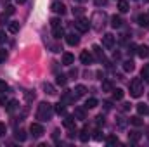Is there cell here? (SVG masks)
<instances>
[{
  "mask_svg": "<svg viewBox=\"0 0 149 147\" xmlns=\"http://www.w3.org/2000/svg\"><path fill=\"white\" fill-rule=\"evenodd\" d=\"M52 116H54V106L49 104V102H40L38 111H37V119L49 121V119H52Z\"/></svg>",
  "mask_w": 149,
  "mask_h": 147,
  "instance_id": "1",
  "label": "cell"
},
{
  "mask_svg": "<svg viewBox=\"0 0 149 147\" xmlns=\"http://www.w3.org/2000/svg\"><path fill=\"white\" fill-rule=\"evenodd\" d=\"M106 21H108V16L104 10H95L92 14V19H90V26L97 31H101L104 26H106Z\"/></svg>",
  "mask_w": 149,
  "mask_h": 147,
  "instance_id": "2",
  "label": "cell"
},
{
  "mask_svg": "<svg viewBox=\"0 0 149 147\" xmlns=\"http://www.w3.org/2000/svg\"><path fill=\"white\" fill-rule=\"evenodd\" d=\"M144 94V81L141 80V78H134L132 81H130V95L132 97H141Z\"/></svg>",
  "mask_w": 149,
  "mask_h": 147,
  "instance_id": "3",
  "label": "cell"
},
{
  "mask_svg": "<svg viewBox=\"0 0 149 147\" xmlns=\"http://www.w3.org/2000/svg\"><path fill=\"white\" fill-rule=\"evenodd\" d=\"M74 28H76L80 33H85V31H88L90 23H88V19H85V17H78V19L74 21Z\"/></svg>",
  "mask_w": 149,
  "mask_h": 147,
  "instance_id": "4",
  "label": "cell"
},
{
  "mask_svg": "<svg viewBox=\"0 0 149 147\" xmlns=\"http://www.w3.org/2000/svg\"><path fill=\"white\" fill-rule=\"evenodd\" d=\"M76 99H78V97H76V94H74V92L66 90V92L63 94V97H61V102H64V104H73Z\"/></svg>",
  "mask_w": 149,
  "mask_h": 147,
  "instance_id": "5",
  "label": "cell"
},
{
  "mask_svg": "<svg viewBox=\"0 0 149 147\" xmlns=\"http://www.w3.org/2000/svg\"><path fill=\"white\" fill-rule=\"evenodd\" d=\"M30 132H31V135H33L35 139H38V137H42V135H43V126H42L40 123H31Z\"/></svg>",
  "mask_w": 149,
  "mask_h": 147,
  "instance_id": "6",
  "label": "cell"
},
{
  "mask_svg": "<svg viewBox=\"0 0 149 147\" xmlns=\"http://www.w3.org/2000/svg\"><path fill=\"white\" fill-rule=\"evenodd\" d=\"M113 45H114V37H113L111 33H106V35L102 37V47L113 49Z\"/></svg>",
  "mask_w": 149,
  "mask_h": 147,
  "instance_id": "7",
  "label": "cell"
},
{
  "mask_svg": "<svg viewBox=\"0 0 149 147\" xmlns=\"http://www.w3.org/2000/svg\"><path fill=\"white\" fill-rule=\"evenodd\" d=\"M50 9H52V12H56V14H64V12H66V7H64L63 2H54V3L50 5Z\"/></svg>",
  "mask_w": 149,
  "mask_h": 147,
  "instance_id": "8",
  "label": "cell"
},
{
  "mask_svg": "<svg viewBox=\"0 0 149 147\" xmlns=\"http://www.w3.org/2000/svg\"><path fill=\"white\" fill-rule=\"evenodd\" d=\"M80 61H81V64H90V62L94 61V57H92V54H90L88 50H83V52L80 54Z\"/></svg>",
  "mask_w": 149,
  "mask_h": 147,
  "instance_id": "9",
  "label": "cell"
},
{
  "mask_svg": "<svg viewBox=\"0 0 149 147\" xmlns=\"http://www.w3.org/2000/svg\"><path fill=\"white\" fill-rule=\"evenodd\" d=\"M73 62H74V55L70 54V52H64V54H63V64H64V66H71Z\"/></svg>",
  "mask_w": 149,
  "mask_h": 147,
  "instance_id": "10",
  "label": "cell"
},
{
  "mask_svg": "<svg viewBox=\"0 0 149 147\" xmlns=\"http://www.w3.org/2000/svg\"><path fill=\"white\" fill-rule=\"evenodd\" d=\"M66 42H68V45L74 47V45L80 43V37H76L74 33H70V35H66Z\"/></svg>",
  "mask_w": 149,
  "mask_h": 147,
  "instance_id": "11",
  "label": "cell"
},
{
  "mask_svg": "<svg viewBox=\"0 0 149 147\" xmlns=\"http://www.w3.org/2000/svg\"><path fill=\"white\" fill-rule=\"evenodd\" d=\"M92 52H94V55L97 57V61H104V52H102V49H101L99 45H94V47H92Z\"/></svg>",
  "mask_w": 149,
  "mask_h": 147,
  "instance_id": "12",
  "label": "cell"
},
{
  "mask_svg": "<svg viewBox=\"0 0 149 147\" xmlns=\"http://www.w3.org/2000/svg\"><path fill=\"white\" fill-rule=\"evenodd\" d=\"M137 54H139V57H149V47L148 45H139L137 47Z\"/></svg>",
  "mask_w": 149,
  "mask_h": 147,
  "instance_id": "13",
  "label": "cell"
},
{
  "mask_svg": "<svg viewBox=\"0 0 149 147\" xmlns=\"http://www.w3.org/2000/svg\"><path fill=\"white\" fill-rule=\"evenodd\" d=\"M63 125H64V128H74V116H66L64 118V121H63Z\"/></svg>",
  "mask_w": 149,
  "mask_h": 147,
  "instance_id": "14",
  "label": "cell"
},
{
  "mask_svg": "<svg viewBox=\"0 0 149 147\" xmlns=\"http://www.w3.org/2000/svg\"><path fill=\"white\" fill-rule=\"evenodd\" d=\"M137 21H139V24H141V26L149 28V16H148V14H141V16L137 17Z\"/></svg>",
  "mask_w": 149,
  "mask_h": 147,
  "instance_id": "15",
  "label": "cell"
},
{
  "mask_svg": "<svg viewBox=\"0 0 149 147\" xmlns=\"http://www.w3.org/2000/svg\"><path fill=\"white\" fill-rule=\"evenodd\" d=\"M5 109L9 111V112H14L16 109H19V102L17 101H9L7 106H5Z\"/></svg>",
  "mask_w": 149,
  "mask_h": 147,
  "instance_id": "16",
  "label": "cell"
},
{
  "mask_svg": "<svg viewBox=\"0 0 149 147\" xmlns=\"http://www.w3.org/2000/svg\"><path fill=\"white\" fill-rule=\"evenodd\" d=\"M42 87H43L45 94H49V95H56V94H57V92H56V88H54V85H50V83H47V81H45Z\"/></svg>",
  "mask_w": 149,
  "mask_h": 147,
  "instance_id": "17",
  "label": "cell"
},
{
  "mask_svg": "<svg viewBox=\"0 0 149 147\" xmlns=\"http://www.w3.org/2000/svg\"><path fill=\"white\" fill-rule=\"evenodd\" d=\"M74 118H76V119H87L85 109H83V107H76V109H74Z\"/></svg>",
  "mask_w": 149,
  "mask_h": 147,
  "instance_id": "18",
  "label": "cell"
},
{
  "mask_svg": "<svg viewBox=\"0 0 149 147\" xmlns=\"http://www.w3.org/2000/svg\"><path fill=\"white\" fill-rule=\"evenodd\" d=\"M123 95H125V92H123L121 88H113V99H114V101H121Z\"/></svg>",
  "mask_w": 149,
  "mask_h": 147,
  "instance_id": "19",
  "label": "cell"
},
{
  "mask_svg": "<svg viewBox=\"0 0 149 147\" xmlns=\"http://www.w3.org/2000/svg\"><path fill=\"white\" fill-rule=\"evenodd\" d=\"M52 30H54V38H57V40H59V38L66 37V35H64V30H63V26H57V28H52Z\"/></svg>",
  "mask_w": 149,
  "mask_h": 147,
  "instance_id": "20",
  "label": "cell"
},
{
  "mask_svg": "<svg viewBox=\"0 0 149 147\" xmlns=\"http://www.w3.org/2000/svg\"><path fill=\"white\" fill-rule=\"evenodd\" d=\"M85 92H87V88H85L83 85H76V87H74V94H76V97H83Z\"/></svg>",
  "mask_w": 149,
  "mask_h": 147,
  "instance_id": "21",
  "label": "cell"
},
{
  "mask_svg": "<svg viewBox=\"0 0 149 147\" xmlns=\"http://www.w3.org/2000/svg\"><path fill=\"white\" fill-rule=\"evenodd\" d=\"M121 23H123V21H121V17H120V16H113V17H111V26H113V28H120V26H121Z\"/></svg>",
  "mask_w": 149,
  "mask_h": 147,
  "instance_id": "22",
  "label": "cell"
},
{
  "mask_svg": "<svg viewBox=\"0 0 149 147\" xmlns=\"http://www.w3.org/2000/svg\"><path fill=\"white\" fill-rule=\"evenodd\" d=\"M88 139H90V133H88L87 128H83V130L80 132V140H81V142H88Z\"/></svg>",
  "mask_w": 149,
  "mask_h": 147,
  "instance_id": "23",
  "label": "cell"
},
{
  "mask_svg": "<svg viewBox=\"0 0 149 147\" xmlns=\"http://www.w3.org/2000/svg\"><path fill=\"white\" fill-rule=\"evenodd\" d=\"M139 139H141V133H139L137 130H134V132L128 133V140H130V142H137Z\"/></svg>",
  "mask_w": 149,
  "mask_h": 147,
  "instance_id": "24",
  "label": "cell"
},
{
  "mask_svg": "<svg viewBox=\"0 0 149 147\" xmlns=\"http://www.w3.org/2000/svg\"><path fill=\"white\" fill-rule=\"evenodd\" d=\"M137 112H139L141 116H142V114L146 116V114H149V107L146 104H139V106H137Z\"/></svg>",
  "mask_w": 149,
  "mask_h": 147,
  "instance_id": "25",
  "label": "cell"
},
{
  "mask_svg": "<svg viewBox=\"0 0 149 147\" xmlns=\"http://www.w3.org/2000/svg\"><path fill=\"white\" fill-rule=\"evenodd\" d=\"M118 9H120V12H127L128 10V2L127 0H120L118 2Z\"/></svg>",
  "mask_w": 149,
  "mask_h": 147,
  "instance_id": "26",
  "label": "cell"
},
{
  "mask_svg": "<svg viewBox=\"0 0 149 147\" xmlns=\"http://www.w3.org/2000/svg\"><path fill=\"white\" fill-rule=\"evenodd\" d=\"M9 31H10V33H17V31H19V23H17V21L9 23Z\"/></svg>",
  "mask_w": 149,
  "mask_h": 147,
  "instance_id": "27",
  "label": "cell"
},
{
  "mask_svg": "<svg viewBox=\"0 0 149 147\" xmlns=\"http://www.w3.org/2000/svg\"><path fill=\"white\" fill-rule=\"evenodd\" d=\"M85 107H87V109H94V107H97V99H94V97L88 99V101L85 102Z\"/></svg>",
  "mask_w": 149,
  "mask_h": 147,
  "instance_id": "28",
  "label": "cell"
},
{
  "mask_svg": "<svg viewBox=\"0 0 149 147\" xmlns=\"http://www.w3.org/2000/svg\"><path fill=\"white\" fill-rule=\"evenodd\" d=\"M16 140L24 142V140H26V132H24V130H17V132H16Z\"/></svg>",
  "mask_w": 149,
  "mask_h": 147,
  "instance_id": "29",
  "label": "cell"
},
{
  "mask_svg": "<svg viewBox=\"0 0 149 147\" xmlns=\"http://www.w3.org/2000/svg\"><path fill=\"white\" fill-rule=\"evenodd\" d=\"M134 68H135L134 66V61H125L123 62V69L125 71H134Z\"/></svg>",
  "mask_w": 149,
  "mask_h": 147,
  "instance_id": "30",
  "label": "cell"
},
{
  "mask_svg": "<svg viewBox=\"0 0 149 147\" xmlns=\"http://www.w3.org/2000/svg\"><path fill=\"white\" fill-rule=\"evenodd\" d=\"M64 106H66V104L59 101V104H56V106H54V112H57V114H61V112H64Z\"/></svg>",
  "mask_w": 149,
  "mask_h": 147,
  "instance_id": "31",
  "label": "cell"
},
{
  "mask_svg": "<svg viewBox=\"0 0 149 147\" xmlns=\"http://www.w3.org/2000/svg\"><path fill=\"white\" fill-rule=\"evenodd\" d=\"M130 123L135 125V126H141V125H142V119H141V116H132V118H130Z\"/></svg>",
  "mask_w": 149,
  "mask_h": 147,
  "instance_id": "32",
  "label": "cell"
},
{
  "mask_svg": "<svg viewBox=\"0 0 149 147\" xmlns=\"http://www.w3.org/2000/svg\"><path fill=\"white\" fill-rule=\"evenodd\" d=\"M141 76L144 78V81H149V64L142 68V73H141Z\"/></svg>",
  "mask_w": 149,
  "mask_h": 147,
  "instance_id": "33",
  "label": "cell"
},
{
  "mask_svg": "<svg viewBox=\"0 0 149 147\" xmlns=\"http://www.w3.org/2000/svg\"><path fill=\"white\" fill-rule=\"evenodd\" d=\"M102 92H113L111 81H102Z\"/></svg>",
  "mask_w": 149,
  "mask_h": 147,
  "instance_id": "34",
  "label": "cell"
},
{
  "mask_svg": "<svg viewBox=\"0 0 149 147\" xmlns=\"http://www.w3.org/2000/svg\"><path fill=\"white\" fill-rule=\"evenodd\" d=\"M106 142H108L109 146H116V144H118V137H116V135H109V137L106 139Z\"/></svg>",
  "mask_w": 149,
  "mask_h": 147,
  "instance_id": "35",
  "label": "cell"
},
{
  "mask_svg": "<svg viewBox=\"0 0 149 147\" xmlns=\"http://www.w3.org/2000/svg\"><path fill=\"white\" fill-rule=\"evenodd\" d=\"M50 26H52V28L61 26V19H59V17H52V19H50Z\"/></svg>",
  "mask_w": 149,
  "mask_h": 147,
  "instance_id": "36",
  "label": "cell"
},
{
  "mask_svg": "<svg viewBox=\"0 0 149 147\" xmlns=\"http://www.w3.org/2000/svg\"><path fill=\"white\" fill-rule=\"evenodd\" d=\"M94 139H95L97 142H101V140L104 139V135H102V132H101V130H95V132H94Z\"/></svg>",
  "mask_w": 149,
  "mask_h": 147,
  "instance_id": "37",
  "label": "cell"
},
{
  "mask_svg": "<svg viewBox=\"0 0 149 147\" xmlns=\"http://www.w3.org/2000/svg\"><path fill=\"white\" fill-rule=\"evenodd\" d=\"M57 85H66V76L64 74H57Z\"/></svg>",
  "mask_w": 149,
  "mask_h": 147,
  "instance_id": "38",
  "label": "cell"
},
{
  "mask_svg": "<svg viewBox=\"0 0 149 147\" xmlns=\"http://www.w3.org/2000/svg\"><path fill=\"white\" fill-rule=\"evenodd\" d=\"M9 90V87H7V83L5 81H0V94H5Z\"/></svg>",
  "mask_w": 149,
  "mask_h": 147,
  "instance_id": "39",
  "label": "cell"
},
{
  "mask_svg": "<svg viewBox=\"0 0 149 147\" xmlns=\"http://www.w3.org/2000/svg\"><path fill=\"white\" fill-rule=\"evenodd\" d=\"M5 59H7V52H5L3 49H0V64L5 62Z\"/></svg>",
  "mask_w": 149,
  "mask_h": 147,
  "instance_id": "40",
  "label": "cell"
},
{
  "mask_svg": "<svg viewBox=\"0 0 149 147\" xmlns=\"http://www.w3.org/2000/svg\"><path fill=\"white\" fill-rule=\"evenodd\" d=\"M14 10H16V9H14L12 5H7V7H5V14H7V16H12Z\"/></svg>",
  "mask_w": 149,
  "mask_h": 147,
  "instance_id": "41",
  "label": "cell"
},
{
  "mask_svg": "<svg viewBox=\"0 0 149 147\" xmlns=\"http://www.w3.org/2000/svg\"><path fill=\"white\" fill-rule=\"evenodd\" d=\"M94 3H95L97 7H104V5L108 3V0H94Z\"/></svg>",
  "mask_w": 149,
  "mask_h": 147,
  "instance_id": "42",
  "label": "cell"
},
{
  "mask_svg": "<svg viewBox=\"0 0 149 147\" xmlns=\"http://www.w3.org/2000/svg\"><path fill=\"white\" fill-rule=\"evenodd\" d=\"M7 17H9V16H7V14L3 12V14L0 16V24H5V23H7Z\"/></svg>",
  "mask_w": 149,
  "mask_h": 147,
  "instance_id": "43",
  "label": "cell"
},
{
  "mask_svg": "<svg viewBox=\"0 0 149 147\" xmlns=\"http://www.w3.org/2000/svg\"><path fill=\"white\" fill-rule=\"evenodd\" d=\"M5 130H7V128H5V125H3V123H0V137H3V135H5Z\"/></svg>",
  "mask_w": 149,
  "mask_h": 147,
  "instance_id": "44",
  "label": "cell"
},
{
  "mask_svg": "<svg viewBox=\"0 0 149 147\" xmlns=\"http://www.w3.org/2000/svg\"><path fill=\"white\" fill-rule=\"evenodd\" d=\"M95 119H97V125H104V116H102V114H101V116H97Z\"/></svg>",
  "mask_w": 149,
  "mask_h": 147,
  "instance_id": "45",
  "label": "cell"
},
{
  "mask_svg": "<svg viewBox=\"0 0 149 147\" xmlns=\"http://www.w3.org/2000/svg\"><path fill=\"white\" fill-rule=\"evenodd\" d=\"M7 40V37H5V31H0V43H3Z\"/></svg>",
  "mask_w": 149,
  "mask_h": 147,
  "instance_id": "46",
  "label": "cell"
},
{
  "mask_svg": "<svg viewBox=\"0 0 149 147\" xmlns=\"http://www.w3.org/2000/svg\"><path fill=\"white\" fill-rule=\"evenodd\" d=\"M7 102H9V101H7L5 97H0V106H7Z\"/></svg>",
  "mask_w": 149,
  "mask_h": 147,
  "instance_id": "47",
  "label": "cell"
},
{
  "mask_svg": "<svg viewBox=\"0 0 149 147\" xmlns=\"http://www.w3.org/2000/svg\"><path fill=\"white\" fill-rule=\"evenodd\" d=\"M26 99H28V101H31V99H35V94H30V92H26Z\"/></svg>",
  "mask_w": 149,
  "mask_h": 147,
  "instance_id": "48",
  "label": "cell"
},
{
  "mask_svg": "<svg viewBox=\"0 0 149 147\" xmlns=\"http://www.w3.org/2000/svg\"><path fill=\"white\" fill-rule=\"evenodd\" d=\"M74 14H83V9H81V7H78V9H74Z\"/></svg>",
  "mask_w": 149,
  "mask_h": 147,
  "instance_id": "49",
  "label": "cell"
},
{
  "mask_svg": "<svg viewBox=\"0 0 149 147\" xmlns=\"http://www.w3.org/2000/svg\"><path fill=\"white\" fill-rule=\"evenodd\" d=\"M130 109V104H123V111H128Z\"/></svg>",
  "mask_w": 149,
  "mask_h": 147,
  "instance_id": "50",
  "label": "cell"
},
{
  "mask_svg": "<svg viewBox=\"0 0 149 147\" xmlns=\"http://www.w3.org/2000/svg\"><path fill=\"white\" fill-rule=\"evenodd\" d=\"M26 0H16V3H24Z\"/></svg>",
  "mask_w": 149,
  "mask_h": 147,
  "instance_id": "51",
  "label": "cell"
},
{
  "mask_svg": "<svg viewBox=\"0 0 149 147\" xmlns=\"http://www.w3.org/2000/svg\"><path fill=\"white\" fill-rule=\"evenodd\" d=\"M76 2H85V0H76Z\"/></svg>",
  "mask_w": 149,
  "mask_h": 147,
  "instance_id": "52",
  "label": "cell"
},
{
  "mask_svg": "<svg viewBox=\"0 0 149 147\" xmlns=\"http://www.w3.org/2000/svg\"><path fill=\"white\" fill-rule=\"evenodd\" d=\"M144 2H149V0H144Z\"/></svg>",
  "mask_w": 149,
  "mask_h": 147,
  "instance_id": "53",
  "label": "cell"
}]
</instances>
